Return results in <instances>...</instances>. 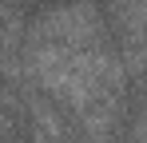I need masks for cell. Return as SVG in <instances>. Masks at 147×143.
Masks as SVG:
<instances>
[{
    "instance_id": "obj_2",
    "label": "cell",
    "mask_w": 147,
    "mask_h": 143,
    "mask_svg": "<svg viewBox=\"0 0 147 143\" xmlns=\"http://www.w3.org/2000/svg\"><path fill=\"white\" fill-rule=\"evenodd\" d=\"M107 8H111V24L123 36H131V40L147 36V0H111Z\"/></svg>"
},
{
    "instance_id": "obj_1",
    "label": "cell",
    "mask_w": 147,
    "mask_h": 143,
    "mask_svg": "<svg viewBox=\"0 0 147 143\" xmlns=\"http://www.w3.org/2000/svg\"><path fill=\"white\" fill-rule=\"evenodd\" d=\"M32 44H48V48H68V52H96L107 48V28H103V12L88 0H72L40 12L32 28H28Z\"/></svg>"
}]
</instances>
